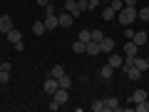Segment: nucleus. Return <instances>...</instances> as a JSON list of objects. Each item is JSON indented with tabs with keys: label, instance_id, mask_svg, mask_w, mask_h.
<instances>
[{
	"label": "nucleus",
	"instance_id": "nucleus-17",
	"mask_svg": "<svg viewBox=\"0 0 149 112\" xmlns=\"http://www.w3.org/2000/svg\"><path fill=\"white\" fill-rule=\"evenodd\" d=\"M57 85H60V87H65V90H70V87H72V77L65 72L62 77H57Z\"/></svg>",
	"mask_w": 149,
	"mask_h": 112
},
{
	"label": "nucleus",
	"instance_id": "nucleus-36",
	"mask_svg": "<svg viewBox=\"0 0 149 112\" xmlns=\"http://www.w3.org/2000/svg\"><path fill=\"white\" fill-rule=\"evenodd\" d=\"M50 3H57V0H50Z\"/></svg>",
	"mask_w": 149,
	"mask_h": 112
},
{
	"label": "nucleus",
	"instance_id": "nucleus-29",
	"mask_svg": "<svg viewBox=\"0 0 149 112\" xmlns=\"http://www.w3.org/2000/svg\"><path fill=\"white\" fill-rule=\"evenodd\" d=\"M109 5L114 8V10H117V13H119V10H122V8H124V0H112Z\"/></svg>",
	"mask_w": 149,
	"mask_h": 112
},
{
	"label": "nucleus",
	"instance_id": "nucleus-12",
	"mask_svg": "<svg viewBox=\"0 0 149 112\" xmlns=\"http://www.w3.org/2000/svg\"><path fill=\"white\" fill-rule=\"evenodd\" d=\"M132 40H134V45H137V48H142V45H147L149 35H147L144 30H139V32H134V37H132Z\"/></svg>",
	"mask_w": 149,
	"mask_h": 112
},
{
	"label": "nucleus",
	"instance_id": "nucleus-24",
	"mask_svg": "<svg viewBox=\"0 0 149 112\" xmlns=\"http://www.w3.org/2000/svg\"><path fill=\"white\" fill-rule=\"evenodd\" d=\"M77 40H82V43H90L92 40V30H80V37Z\"/></svg>",
	"mask_w": 149,
	"mask_h": 112
},
{
	"label": "nucleus",
	"instance_id": "nucleus-18",
	"mask_svg": "<svg viewBox=\"0 0 149 112\" xmlns=\"http://www.w3.org/2000/svg\"><path fill=\"white\" fill-rule=\"evenodd\" d=\"M117 107H119V100H117V97H107V100H104V110L114 112Z\"/></svg>",
	"mask_w": 149,
	"mask_h": 112
},
{
	"label": "nucleus",
	"instance_id": "nucleus-26",
	"mask_svg": "<svg viewBox=\"0 0 149 112\" xmlns=\"http://www.w3.org/2000/svg\"><path fill=\"white\" fill-rule=\"evenodd\" d=\"M50 75H52V77H62V75H65V67H62V65H55Z\"/></svg>",
	"mask_w": 149,
	"mask_h": 112
},
{
	"label": "nucleus",
	"instance_id": "nucleus-28",
	"mask_svg": "<svg viewBox=\"0 0 149 112\" xmlns=\"http://www.w3.org/2000/svg\"><path fill=\"white\" fill-rule=\"evenodd\" d=\"M10 82V72L8 70H0V85H8Z\"/></svg>",
	"mask_w": 149,
	"mask_h": 112
},
{
	"label": "nucleus",
	"instance_id": "nucleus-38",
	"mask_svg": "<svg viewBox=\"0 0 149 112\" xmlns=\"http://www.w3.org/2000/svg\"><path fill=\"white\" fill-rule=\"evenodd\" d=\"M147 62H149V55H147Z\"/></svg>",
	"mask_w": 149,
	"mask_h": 112
},
{
	"label": "nucleus",
	"instance_id": "nucleus-13",
	"mask_svg": "<svg viewBox=\"0 0 149 112\" xmlns=\"http://www.w3.org/2000/svg\"><path fill=\"white\" fill-rule=\"evenodd\" d=\"M122 70L127 72V77H129V80H134V82H137L139 77H142V70H139V67H134V65H132V67H122Z\"/></svg>",
	"mask_w": 149,
	"mask_h": 112
},
{
	"label": "nucleus",
	"instance_id": "nucleus-37",
	"mask_svg": "<svg viewBox=\"0 0 149 112\" xmlns=\"http://www.w3.org/2000/svg\"><path fill=\"white\" fill-rule=\"evenodd\" d=\"M0 70H3V62H0Z\"/></svg>",
	"mask_w": 149,
	"mask_h": 112
},
{
	"label": "nucleus",
	"instance_id": "nucleus-9",
	"mask_svg": "<svg viewBox=\"0 0 149 112\" xmlns=\"http://www.w3.org/2000/svg\"><path fill=\"white\" fill-rule=\"evenodd\" d=\"M57 20H60V27H70V25L74 22V18L65 10V13H60V15H57Z\"/></svg>",
	"mask_w": 149,
	"mask_h": 112
},
{
	"label": "nucleus",
	"instance_id": "nucleus-10",
	"mask_svg": "<svg viewBox=\"0 0 149 112\" xmlns=\"http://www.w3.org/2000/svg\"><path fill=\"white\" fill-rule=\"evenodd\" d=\"M85 52H87V55H92V57H97V55L102 52V48H100V43L90 40V43H87V48H85Z\"/></svg>",
	"mask_w": 149,
	"mask_h": 112
},
{
	"label": "nucleus",
	"instance_id": "nucleus-7",
	"mask_svg": "<svg viewBox=\"0 0 149 112\" xmlns=\"http://www.w3.org/2000/svg\"><path fill=\"white\" fill-rule=\"evenodd\" d=\"M107 62H109L114 70H117V67H122V62H124V55H119V52H114V50H112V52H109V60H107Z\"/></svg>",
	"mask_w": 149,
	"mask_h": 112
},
{
	"label": "nucleus",
	"instance_id": "nucleus-4",
	"mask_svg": "<svg viewBox=\"0 0 149 112\" xmlns=\"http://www.w3.org/2000/svg\"><path fill=\"white\" fill-rule=\"evenodd\" d=\"M13 27H15V25H13V18L10 15H0V32H3V35H8Z\"/></svg>",
	"mask_w": 149,
	"mask_h": 112
},
{
	"label": "nucleus",
	"instance_id": "nucleus-20",
	"mask_svg": "<svg viewBox=\"0 0 149 112\" xmlns=\"http://www.w3.org/2000/svg\"><path fill=\"white\" fill-rule=\"evenodd\" d=\"M134 67H139L144 72V70H149V62H147V57H137V55H134Z\"/></svg>",
	"mask_w": 149,
	"mask_h": 112
},
{
	"label": "nucleus",
	"instance_id": "nucleus-33",
	"mask_svg": "<svg viewBox=\"0 0 149 112\" xmlns=\"http://www.w3.org/2000/svg\"><path fill=\"white\" fill-rule=\"evenodd\" d=\"M124 5H127V8H134V5H137V0H124Z\"/></svg>",
	"mask_w": 149,
	"mask_h": 112
},
{
	"label": "nucleus",
	"instance_id": "nucleus-11",
	"mask_svg": "<svg viewBox=\"0 0 149 112\" xmlns=\"http://www.w3.org/2000/svg\"><path fill=\"white\" fill-rule=\"evenodd\" d=\"M100 48H102V52L109 55L112 50H114V40H112V37H102V40H100Z\"/></svg>",
	"mask_w": 149,
	"mask_h": 112
},
{
	"label": "nucleus",
	"instance_id": "nucleus-19",
	"mask_svg": "<svg viewBox=\"0 0 149 112\" xmlns=\"http://www.w3.org/2000/svg\"><path fill=\"white\" fill-rule=\"evenodd\" d=\"M112 18H117V10H114L112 5H107L104 10H102V20H112Z\"/></svg>",
	"mask_w": 149,
	"mask_h": 112
},
{
	"label": "nucleus",
	"instance_id": "nucleus-16",
	"mask_svg": "<svg viewBox=\"0 0 149 112\" xmlns=\"http://www.w3.org/2000/svg\"><path fill=\"white\" fill-rule=\"evenodd\" d=\"M8 40H10L13 45H15V43H22V32H20V30H15V27H13V30L8 32Z\"/></svg>",
	"mask_w": 149,
	"mask_h": 112
},
{
	"label": "nucleus",
	"instance_id": "nucleus-34",
	"mask_svg": "<svg viewBox=\"0 0 149 112\" xmlns=\"http://www.w3.org/2000/svg\"><path fill=\"white\" fill-rule=\"evenodd\" d=\"M37 5H40V8H45V5H50V0H37Z\"/></svg>",
	"mask_w": 149,
	"mask_h": 112
},
{
	"label": "nucleus",
	"instance_id": "nucleus-35",
	"mask_svg": "<svg viewBox=\"0 0 149 112\" xmlns=\"http://www.w3.org/2000/svg\"><path fill=\"white\" fill-rule=\"evenodd\" d=\"M102 3H112V0H102Z\"/></svg>",
	"mask_w": 149,
	"mask_h": 112
},
{
	"label": "nucleus",
	"instance_id": "nucleus-31",
	"mask_svg": "<svg viewBox=\"0 0 149 112\" xmlns=\"http://www.w3.org/2000/svg\"><path fill=\"white\" fill-rule=\"evenodd\" d=\"M124 37H127V40H132V37H134V30H132V27H127V30H124Z\"/></svg>",
	"mask_w": 149,
	"mask_h": 112
},
{
	"label": "nucleus",
	"instance_id": "nucleus-15",
	"mask_svg": "<svg viewBox=\"0 0 149 112\" xmlns=\"http://www.w3.org/2000/svg\"><path fill=\"white\" fill-rule=\"evenodd\" d=\"M32 32H35V37L45 35V32H47V27H45V22H42V20H35V25H32Z\"/></svg>",
	"mask_w": 149,
	"mask_h": 112
},
{
	"label": "nucleus",
	"instance_id": "nucleus-23",
	"mask_svg": "<svg viewBox=\"0 0 149 112\" xmlns=\"http://www.w3.org/2000/svg\"><path fill=\"white\" fill-rule=\"evenodd\" d=\"M137 18H139V20H144V22H149V5L142 8V10H137Z\"/></svg>",
	"mask_w": 149,
	"mask_h": 112
},
{
	"label": "nucleus",
	"instance_id": "nucleus-30",
	"mask_svg": "<svg viewBox=\"0 0 149 112\" xmlns=\"http://www.w3.org/2000/svg\"><path fill=\"white\" fill-rule=\"evenodd\" d=\"M102 37H104V32H102V30H92V40H95V43H100Z\"/></svg>",
	"mask_w": 149,
	"mask_h": 112
},
{
	"label": "nucleus",
	"instance_id": "nucleus-21",
	"mask_svg": "<svg viewBox=\"0 0 149 112\" xmlns=\"http://www.w3.org/2000/svg\"><path fill=\"white\" fill-rule=\"evenodd\" d=\"M137 45H134V40H127V45H124V52L122 55H137Z\"/></svg>",
	"mask_w": 149,
	"mask_h": 112
},
{
	"label": "nucleus",
	"instance_id": "nucleus-5",
	"mask_svg": "<svg viewBox=\"0 0 149 112\" xmlns=\"http://www.w3.org/2000/svg\"><path fill=\"white\" fill-rule=\"evenodd\" d=\"M144 100H147V90H142V87H137V90L129 95V102H132V105H137V102H144Z\"/></svg>",
	"mask_w": 149,
	"mask_h": 112
},
{
	"label": "nucleus",
	"instance_id": "nucleus-6",
	"mask_svg": "<svg viewBox=\"0 0 149 112\" xmlns=\"http://www.w3.org/2000/svg\"><path fill=\"white\" fill-rule=\"evenodd\" d=\"M42 22H45V27H47V30H55V27H60V20H57V15H55V13H47Z\"/></svg>",
	"mask_w": 149,
	"mask_h": 112
},
{
	"label": "nucleus",
	"instance_id": "nucleus-1",
	"mask_svg": "<svg viewBox=\"0 0 149 112\" xmlns=\"http://www.w3.org/2000/svg\"><path fill=\"white\" fill-rule=\"evenodd\" d=\"M134 18H137V8H127V5H124L122 10L117 13L119 25H132V22H134Z\"/></svg>",
	"mask_w": 149,
	"mask_h": 112
},
{
	"label": "nucleus",
	"instance_id": "nucleus-22",
	"mask_svg": "<svg viewBox=\"0 0 149 112\" xmlns=\"http://www.w3.org/2000/svg\"><path fill=\"white\" fill-rule=\"evenodd\" d=\"M85 48H87V43H82V40H74V43H72V50H74L77 55L85 52Z\"/></svg>",
	"mask_w": 149,
	"mask_h": 112
},
{
	"label": "nucleus",
	"instance_id": "nucleus-25",
	"mask_svg": "<svg viewBox=\"0 0 149 112\" xmlns=\"http://www.w3.org/2000/svg\"><path fill=\"white\" fill-rule=\"evenodd\" d=\"M134 110H137V112H149V100L137 102V105H134Z\"/></svg>",
	"mask_w": 149,
	"mask_h": 112
},
{
	"label": "nucleus",
	"instance_id": "nucleus-27",
	"mask_svg": "<svg viewBox=\"0 0 149 112\" xmlns=\"http://www.w3.org/2000/svg\"><path fill=\"white\" fill-rule=\"evenodd\" d=\"M92 110L95 112H104V100H95L92 102Z\"/></svg>",
	"mask_w": 149,
	"mask_h": 112
},
{
	"label": "nucleus",
	"instance_id": "nucleus-2",
	"mask_svg": "<svg viewBox=\"0 0 149 112\" xmlns=\"http://www.w3.org/2000/svg\"><path fill=\"white\" fill-rule=\"evenodd\" d=\"M65 10H67L72 18H80L82 15V8L77 5V0H65Z\"/></svg>",
	"mask_w": 149,
	"mask_h": 112
},
{
	"label": "nucleus",
	"instance_id": "nucleus-8",
	"mask_svg": "<svg viewBox=\"0 0 149 112\" xmlns=\"http://www.w3.org/2000/svg\"><path fill=\"white\" fill-rule=\"evenodd\" d=\"M57 87H60V85H57V77H52V75H50L47 80H45V85H42V90L47 92V95H52V92L57 90Z\"/></svg>",
	"mask_w": 149,
	"mask_h": 112
},
{
	"label": "nucleus",
	"instance_id": "nucleus-32",
	"mask_svg": "<svg viewBox=\"0 0 149 112\" xmlns=\"http://www.w3.org/2000/svg\"><path fill=\"white\" fill-rule=\"evenodd\" d=\"M87 3H90V10H95V8H97V5H100L102 0H87Z\"/></svg>",
	"mask_w": 149,
	"mask_h": 112
},
{
	"label": "nucleus",
	"instance_id": "nucleus-3",
	"mask_svg": "<svg viewBox=\"0 0 149 112\" xmlns=\"http://www.w3.org/2000/svg\"><path fill=\"white\" fill-rule=\"evenodd\" d=\"M52 100H55V102H57V105H60V107H62V105H65V102H67V100H70V95H67V90H65V87H57V90H55V92H52Z\"/></svg>",
	"mask_w": 149,
	"mask_h": 112
},
{
	"label": "nucleus",
	"instance_id": "nucleus-14",
	"mask_svg": "<svg viewBox=\"0 0 149 112\" xmlns=\"http://www.w3.org/2000/svg\"><path fill=\"white\" fill-rule=\"evenodd\" d=\"M112 75H114V67H112L109 62H107V65H102V67H100V77H102V80H109Z\"/></svg>",
	"mask_w": 149,
	"mask_h": 112
}]
</instances>
